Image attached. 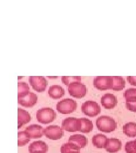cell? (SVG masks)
<instances>
[{"instance_id":"1","label":"cell","mask_w":136,"mask_h":153,"mask_svg":"<svg viewBox=\"0 0 136 153\" xmlns=\"http://www.w3.org/2000/svg\"><path fill=\"white\" fill-rule=\"evenodd\" d=\"M96 126L100 131L109 133L117 128V123L110 116H101L97 119Z\"/></svg>"},{"instance_id":"2","label":"cell","mask_w":136,"mask_h":153,"mask_svg":"<svg viewBox=\"0 0 136 153\" xmlns=\"http://www.w3.org/2000/svg\"><path fill=\"white\" fill-rule=\"evenodd\" d=\"M56 113L54 109L49 107H44L39 109L36 112V119L39 123L47 124L56 119Z\"/></svg>"},{"instance_id":"3","label":"cell","mask_w":136,"mask_h":153,"mask_svg":"<svg viewBox=\"0 0 136 153\" xmlns=\"http://www.w3.org/2000/svg\"><path fill=\"white\" fill-rule=\"evenodd\" d=\"M77 108L76 102L70 98H66L60 101L56 104L57 111L62 114H69L73 112Z\"/></svg>"},{"instance_id":"4","label":"cell","mask_w":136,"mask_h":153,"mask_svg":"<svg viewBox=\"0 0 136 153\" xmlns=\"http://www.w3.org/2000/svg\"><path fill=\"white\" fill-rule=\"evenodd\" d=\"M68 90L71 96L76 98L84 97L87 92L86 86L81 82L71 83L68 86Z\"/></svg>"},{"instance_id":"5","label":"cell","mask_w":136,"mask_h":153,"mask_svg":"<svg viewBox=\"0 0 136 153\" xmlns=\"http://www.w3.org/2000/svg\"><path fill=\"white\" fill-rule=\"evenodd\" d=\"M81 109L82 112L85 115L90 117H95L101 112L100 105L96 102L93 100L85 102L82 105Z\"/></svg>"},{"instance_id":"6","label":"cell","mask_w":136,"mask_h":153,"mask_svg":"<svg viewBox=\"0 0 136 153\" xmlns=\"http://www.w3.org/2000/svg\"><path fill=\"white\" fill-rule=\"evenodd\" d=\"M94 86L98 90L104 91L112 89L113 78L111 76H98L93 81Z\"/></svg>"},{"instance_id":"7","label":"cell","mask_w":136,"mask_h":153,"mask_svg":"<svg viewBox=\"0 0 136 153\" xmlns=\"http://www.w3.org/2000/svg\"><path fill=\"white\" fill-rule=\"evenodd\" d=\"M81 121L80 119L69 117L65 119L62 123V129L69 132L81 131Z\"/></svg>"},{"instance_id":"8","label":"cell","mask_w":136,"mask_h":153,"mask_svg":"<svg viewBox=\"0 0 136 153\" xmlns=\"http://www.w3.org/2000/svg\"><path fill=\"white\" fill-rule=\"evenodd\" d=\"M28 80L33 89L39 93L44 91L48 85V81L43 76H30Z\"/></svg>"},{"instance_id":"9","label":"cell","mask_w":136,"mask_h":153,"mask_svg":"<svg viewBox=\"0 0 136 153\" xmlns=\"http://www.w3.org/2000/svg\"><path fill=\"white\" fill-rule=\"evenodd\" d=\"M44 134L50 140H57L63 137L64 131L59 126H50L44 129Z\"/></svg>"},{"instance_id":"10","label":"cell","mask_w":136,"mask_h":153,"mask_svg":"<svg viewBox=\"0 0 136 153\" xmlns=\"http://www.w3.org/2000/svg\"><path fill=\"white\" fill-rule=\"evenodd\" d=\"M117 103L116 97L111 93H106L101 98V104L106 109H113Z\"/></svg>"},{"instance_id":"11","label":"cell","mask_w":136,"mask_h":153,"mask_svg":"<svg viewBox=\"0 0 136 153\" xmlns=\"http://www.w3.org/2000/svg\"><path fill=\"white\" fill-rule=\"evenodd\" d=\"M18 103L25 107H32L36 104L38 102V96L36 94L30 92L26 97L18 99Z\"/></svg>"},{"instance_id":"12","label":"cell","mask_w":136,"mask_h":153,"mask_svg":"<svg viewBox=\"0 0 136 153\" xmlns=\"http://www.w3.org/2000/svg\"><path fill=\"white\" fill-rule=\"evenodd\" d=\"M122 148V143L120 140L111 138L107 140L104 149L109 153H115L120 151Z\"/></svg>"},{"instance_id":"13","label":"cell","mask_w":136,"mask_h":153,"mask_svg":"<svg viewBox=\"0 0 136 153\" xmlns=\"http://www.w3.org/2000/svg\"><path fill=\"white\" fill-rule=\"evenodd\" d=\"M26 131L30 138L36 139L39 138L43 136L44 133L43 128L38 124H33L28 126L26 128Z\"/></svg>"},{"instance_id":"14","label":"cell","mask_w":136,"mask_h":153,"mask_svg":"<svg viewBox=\"0 0 136 153\" xmlns=\"http://www.w3.org/2000/svg\"><path fill=\"white\" fill-rule=\"evenodd\" d=\"M28 151L30 153L34 152H42L47 153L48 151V146L45 143V142L42 141H36L29 145Z\"/></svg>"},{"instance_id":"15","label":"cell","mask_w":136,"mask_h":153,"mask_svg":"<svg viewBox=\"0 0 136 153\" xmlns=\"http://www.w3.org/2000/svg\"><path fill=\"white\" fill-rule=\"evenodd\" d=\"M68 142L76 144L79 148H84L88 143V139L83 135L74 134L69 137Z\"/></svg>"},{"instance_id":"16","label":"cell","mask_w":136,"mask_h":153,"mask_svg":"<svg viewBox=\"0 0 136 153\" xmlns=\"http://www.w3.org/2000/svg\"><path fill=\"white\" fill-rule=\"evenodd\" d=\"M65 90L59 85H52L48 90V94L51 98L54 99L62 98L65 95Z\"/></svg>"},{"instance_id":"17","label":"cell","mask_w":136,"mask_h":153,"mask_svg":"<svg viewBox=\"0 0 136 153\" xmlns=\"http://www.w3.org/2000/svg\"><path fill=\"white\" fill-rule=\"evenodd\" d=\"M18 129H20L22 126L29 123L31 119V116L27 111L18 108Z\"/></svg>"},{"instance_id":"18","label":"cell","mask_w":136,"mask_h":153,"mask_svg":"<svg viewBox=\"0 0 136 153\" xmlns=\"http://www.w3.org/2000/svg\"><path fill=\"white\" fill-rule=\"evenodd\" d=\"M108 138L106 136L102 134L94 135L92 138L93 145L98 149L104 148Z\"/></svg>"},{"instance_id":"19","label":"cell","mask_w":136,"mask_h":153,"mask_svg":"<svg viewBox=\"0 0 136 153\" xmlns=\"http://www.w3.org/2000/svg\"><path fill=\"white\" fill-rule=\"evenodd\" d=\"M123 133L129 137H136V123L129 122L125 124L123 127Z\"/></svg>"},{"instance_id":"20","label":"cell","mask_w":136,"mask_h":153,"mask_svg":"<svg viewBox=\"0 0 136 153\" xmlns=\"http://www.w3.org/2000/svg\"><path fill=\"white\" fill-rule=\"evenodd\" d=\"M113 78V87L112 90L114 91H121L125 88V81L121 76H112Z\"/></svg>"},{"instance_id":"21","label":"cell","mask_w":136,"mask_h":153,"mask_svg":"<svg viewBox=\"0 0 136 153\" xmlns=\"http://www.w3.org/2000/svg\"><path fill=\"white\" fill-rule=\"evenodd\" d=\"M81 121V128L80 131L83 133H88L93 129V122L87 118H80Z\"/></svg>"},{"instance_id":"22","label":"cell","mask_w":136,"mask_h":153,"mask_svg":"<svg viewBox=\"0 0 136 153\" xmlns=\"http://www.w3.org/2000/svg\"><path fill=\"white\" fill-rule=\"evenodd\" d=\"M81 148H79L77 145L74 143L68 142L63 144L61 149V153H69L71 152H80Z\"/></svg>"},{"instance_id":"23","label":"cell","mask_w":136,"mask_h":153,"mask_svg":"<svg viewBox=\"0 0 136 153\" xmlns=\"http://www.w3.org/2000/svg\"><path fill=\"white\" fill-rule=\"evenodd\" d=\"M18 98H21L26 97L30 93V88L27 83L25 82H19L18 83Z\"/></svg>"},{"instance_id":"24","label":"cell","mask_w":136,"mask_h":153,"mask_svg":"<svg viewBox=\"0 0 136 153\" xmlns=\"http://www.w3.org/2000/svg\"><path fill=\"white\" fill-rule=\"evenodd\" d=\"M18 145L19 147L25 146L28 142L30 141V137L25 131H20L18 133Z\"/></svg>"},{"instance_id":"25","label":"cell","mask_w":136,"mask_h":153,"mask_svg":"<svg viewBox=\"0 0 136 153\" xmlns=\"http://www.w3.org/2000/svg\"><path fill=\"white\" fill-rule=\"evenodd\" d=\"M123 95L126 102H136V88H130L127 89Z\"/></svg>"},{"instance_id":"26","label":"cell","mask_w":136,"mask_h":153,"mask_svg":"<svg viewBox=\"0 0 136 153\" xmlns=\"http://www.w3.org/2000/svg\"><path fill=\"white\" fill-rule=\"evenodd\" d=\"M62 82L66 86H69V84L73 82H81V76H62L61 77Z\"/></svg>"},{"instance_id":"27","label":"cell","mask_w":136,"mask_h":153,"mask_svg":"<svg viewBox=\"0 0 136 153\" xmlns=\"http://www.w3.org/2000/svg\"><path fill=\"white\" fill-rule=\"evenodd\" d=\"M125 150L126 153H136V140L126 142L125 145Z\"/></svg>"},{"instance_id":"28","label":"cell","mask_w":136,"mask_h":153,"mask_svg":"<svg viewBox=\"0 0 136 153\" xmlns=\"http://www.w3.org/2000/svg\"><path fill=\"white\" fill-rule=\"evenodd\" d=\"M126 108L133 112H136V102H125Z\"/></svg>"},{"instance_id":"29","label":"cell","mask_w":136,"mask_h":153,"mask_svg":"<svg viewBox=\"0 0 136 153\" xmlns=\"http://www.w3.org/2000/svg\"><path fill=\"white\" fill-rule=\"evenodd\" d=\"M127 80L131 85L136 86V76H127Z\"/></svg>"},{"instance_id":"30","label":"cell","mask_w":136,"mask_h":153,"mask_svg":"<svg viewBox=\"0 0 136 153\" xmlns=\"http://www.w3.org/2000/svg\"><path fill=\"white\" fill-rule=\"evenodd\" d=\"M31 153H44V152H34Z\"/></svg>"},{"instance_id":"31","label":"cell","mask_w":136,"mask_h":153,"mask_svg":"<svg viewBox=\"0 0 136 153\" xmlns=\"http://www.w3.org/2000/svg\"><path fill=\"white\" fill-rule=\"evenodd\" d=\"M69 153H80V152H71Z\"/></svg>"},{"instance_id":"32","label":"cell","mask_w":136,"mask_h":153,"mask_svg":"<svg viewBox=\"0 0 136 153\" xmlns=\"http://www.w3.org/2000/svg\"><path fill=\"white\" fill-rule=\"evenodd\" d=\"M48 78H57V76H48Z\"/></svg>"}]
</instances>
